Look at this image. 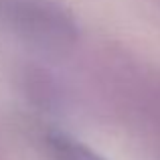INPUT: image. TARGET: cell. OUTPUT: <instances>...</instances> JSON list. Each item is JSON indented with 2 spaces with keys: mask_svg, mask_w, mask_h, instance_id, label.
<instances>
[{
  "mask_svg": "<svg viewBox=\"0 0 160 160\" xmlns=\"http://www.w3.org/2000/svg\"><path fill=\"white\" fill-rule=\"evenodd\" d=\"M47 148L55 160H106L83 142L59 132L47 136Z\"/></svg>",
  "mask_w": 160,
  "mask_h": 160,
  "instance_id": "6da1fadb",
  "label": "cell"
}]
</instances>
